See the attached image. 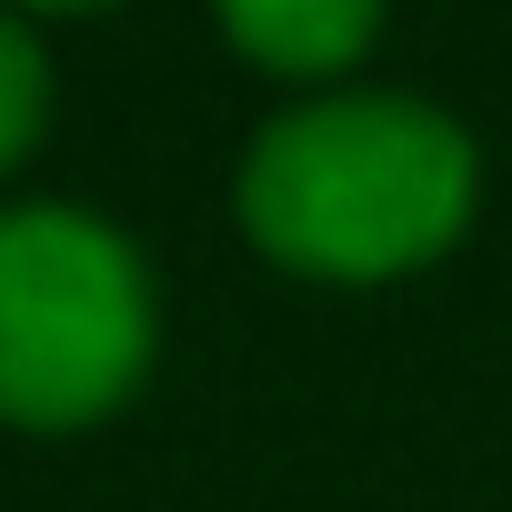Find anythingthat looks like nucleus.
<instances>
[{"instance_id":"obj_1","label":"nucleus","mask_w":512,"mask_h":512,"mask_svg":"<svg viewBox=\"0 0 512 512\" xmlns=\"http://www.w3.org/2000/svg\"><path fill=\"white\" fill-rule=\"evenodd\" d=\"M472 211V141L422 101H322L251 141L241 221L292 272H412Z\"/></svg>"},{"instance_id":"obj_2","label":"nucleus","mask_w":512,"mask_h":512,"mask_svg":"<svg viewBox=\"0 0 512 512\" xmlns=\"http://www.w3.org/2000/svg\"><path fill=\"white\" fill-rule=\"evenodd\" d=\"M151 362L141 262L81 211H0V412L91 422Z\"/></svg>"},{"instance_id":"obj_3","label":"nucleus","mask_w":512,"mask_h":512,"mask_svg":"<svg viewBox=\"0 0 512 512\" xmlns=\"http://www.w3.org/2000/svg\"><path fill=\"white\" fill-rule=\"evenodd\" d=\"M221 21L262 71H342L382 31V0H221Z\"/></svg>"},{"instance_id":"obj_4","label":"nucleus","mask_w":512,"mask_h":512,"mask_svg":"<svg viewBox=\"0 0 512 512\" xmlns=\"http://www.w3.org/2000/svg\"><path fill=\"white\" fill-rule=\"evenodd\" d=\"M41 101H51V81H41V51L0 21V171H11L21 151H31V131H41Z\"/></svg>"},{"instance_id":"obj_5","label":"nucleus","mask_w":512,"mask_h":512,"mask_svg":"<svg viewBox=\"0 0 512 512\" xmlns=\"http://www.w3.org/2000/svg\"><path fill=\"white\" fill-rule=\"evenodd\" d=\"M41 11H91V0H41Z\"/></svg>"}]
</instances>
